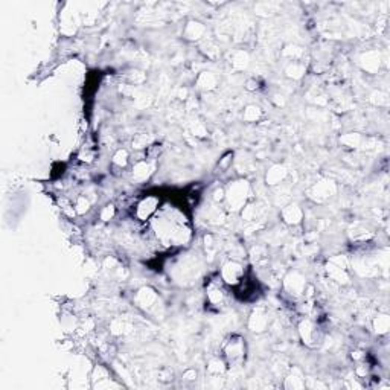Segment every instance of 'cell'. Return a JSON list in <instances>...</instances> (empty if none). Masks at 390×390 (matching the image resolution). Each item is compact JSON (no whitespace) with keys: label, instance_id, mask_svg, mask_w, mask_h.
<instances>
[{"label":"cell","instance_id":"ac0fdd59","mask_svg":"<svg viewBox=\"0 0 390 390\" xmlns=\"http://www.w3.org/2000/svg\"><path fill=\"white\" fill-rule=\"evenodd\" d=\"M153 145V137L149 134H137L133 139V146L136 149H143V148H149Z\"/></svg>","mask_w":390,"mask_h":390},{"label":"cell","instance_id":"3957f363","mask_svg":"<svg viewBox=\"0 0 390 390\" xmlns=\"http://www.w3.org/2000/svg\"><path fill=\"white\" fill-rule=\"evenodd\" d=\"M299 334H301L302 342L310 348H316L322 343V333L319 331L317 325L311 319H305L301 322Z\"/></svg>","mask_w":390,"mask_h":390},{"label":"cell","instance_id":"30bf717a","mask_svg":"<svg viewBox=\"0 0 390 390\" xmlns=\"http://www.w3.org/2000/svg\"><path fill=\"white\" fill-rule=\"evenodd\" d=\"M281 217H282V220H284L287 224L296 226V224H301V223H302L304 212H302V209H301L297 204H288V206H285V207L282 209Z\"/></svg>","mask_w":390,"mask_h":390},{"label":"cell","instance_id":"d6986e66","mask_svg":"<svg viewBox=\"0 0 390 390\" xmlns=\"http://www.w3.org/2000/svg\"><path fill=\"white\" fill-rule=\"evenodd\" d=\"M374 325H375V331H377L378 334H386V333L389 331V326H390L389 316H386V314L378 316V317L375 319Z\"/></svg>","mask_w":390,"mask_h":390},{"label":"cell","instance_id":"ffe728a7","mask_svg":"<svg viewBox=\"0 0 390 390\" xmlns=\"http://www.w3.org/2000/svg\"><path fill=\"white\" fill-rule=\"evenodd\" d=\"M232 63H233L235 67L243 69V67H246L247 63H249V55H247L244 50H236V52L233 53V56H232Z\"/></svg>","mask_w":390,"mask_h":390},{"label":"cell","instance_id":"277c9868","mask_svg":"<svg viewBox=\"0 0 390 390\" xmlns=\"http://www.w3.org/2000/svg\"><path fill=\"white\" fill-rule=\"evenodd\" d=\"M221 281L227 285L236 287L244 281V265L238 261H229L221 268Z\"/></svg>","mask_w":390,"mask_h":390},{"label":"cell","instance_id":"9a60e30c","mask_svg":"<svg viewBox=\"0 0 390 390\" xmlns=\"http://www.w3.org/2000/svg\"><path fill=\"white\" fill-rule=\"evenodd\" d=\"M207 301L214 307H220L224 302V291L220 285H211L207 290Z\"/></svg>","mask_w":390,"mask_h":390},{"label":"cell","instance_id":"8fae6325","mask_svg":"<svg viewBox=\"0 0 390 390\" xmlns=\"http://www.w3.org/2000/svg\"><path fill=\"white\" fill-rule=\"evenodd\" d=\"M206 34V26L200 21H195V20H191L188 21L186 27H185V38L188 40H200L203 38V35Z\"/></svg>","mask_w":390,"mask_h":390},{"label":"cell","instance_id":"ba28073f","mask_svg":"<svg viewBox=\"0 0 390 390\" xmlns=\"http://www.w3.org/2000/svg\"><path fill=\"white\" fill-rule=\"evenodd\" d=\"M157 206H159V198L149 195V197L143 198V200L137 204V207H136V217H137L139 220L145 221V220H148V218L157 211Z\"/></svg>","mask_w":390,"mask_h":390},{"label":"cell","instance_id":"52a82bcc","mask_svg":"<svg viewBox=\"0 0 390 390\" xmlns=\"http://www.w3.org/2000/svg\"><path fill=\"white\" fill-rule=\"evenodd\" d=\"M157 302H159V296H157V293H156L153 288L145 287V288L139 290L137 294H136V304H137V307L142 308V310H145V311L154 310L156 305H157Z\"/></svg>","mask_w":390,"mask_h":390},{"label":"cell","instance_id":"cb8c5ba5","mask_svg":"<svg viewBox=\"0 0 390 390\" xmlns=\"http://www.w3.org/2000/svg\"><path fill=\"white\" fill-rule=\"evenodd\" d=\"M287 387H293V389H301L305 386V381L301 378V377H296V375H290L287 378Z\"/></svg>","mask_w":390,"mask_h":390},{"label":"cell","instance_id":"484cf974","mask_svg":"<svg viewBox=\"0 0 390 390\" xmlns=\"http://www.w3.org/2000/svg\"><path fill=\"white\" fill-rule=\"evenodd\" d=\"M247 88H249V90H258V88H259L258 81H255V79H253V81H249V82H247Z\"/></svg>","mask_w":390,"mask_h":390},{"label":"cell","instance_id":"5bb4252c","mask_svg":"<svg viewBox=\"0 0 390 390\" xmlns=\"http://www.w3.org/2000/svg\"><path fill=\"white\" fill-rule=\"evenodd\" d=\"M151 165L146 160H139L133 168V178L137 182H145L151 174Z\"/></svg>","mask_w":390,"mask_h":390},{"label":"cell","instance_id":"6da1fadb","mask_svg":"<svg viewBox=\"0 0 390 390\" xmlns=\"http://www.w3.org/2000/svg\"><path fill=\"white\" fill-rule=\"evenodd\" d=\"M223 357L229 365H238L246 357V342L239 336L229 337L223 345Z\"/></svg>","mask_w":390,"mask_h":390},{"label":"cell","instance_id":"e0dca14e","mask_svg":"<svg viewBox=\"0 0 390 390\" xmlns=\"http://www.w3.org/2000/svg\"><path fill=\"white\" fill-rule=\"evenodd\" d=\"M261 116H262V111H261V108L256 107V105H249V107L244 110V113H243V117H244V121H247V122H256V121L261 119Z\"/></svg>","mask_w":390,"mask_h":390},{"label":"cell","instance_id":"5b68a950","mask_svg":"<svg viewBox=\"0 0 390 390\" xmlns=\"http://www.w3.org/2000/svg\"><path fill=\"white\" fill-rule=\"evenodd\" d=\"M270 325V316L268 311L264 307H258L253 310V313L249 317V328L253 333H264Z\"/></svg>","mask_w":390,"mask_h":390},{"label":"cell","instance_id":"7c38bea8","mask_svg":"<svg viewBox=\"0 0 390 390\" xmlns=\"http://www.w3.org/2000/svg\"><path fill=\"white\" fill-rule=\"evenodd\" d=\"M285 177H287V169H285V166H282V165H275V166H272V168L268 169L267 177H265V182H267V185H270V186H276V185H279L281 182H284Z\"/></svg>","mask_w":390,"mask_h":390},{"label":"cell","instance_id":"44dd1931","mask_svg":"<svg viewBox=\"0 0 390 390\" xmlns=\"http://www.w3.org/2000/svg\"><path fill=\"white\" fill-rule=\"evenodd\" d=\"M207 371L209 374L212 375H221L224 372V362L220 360V358H214L209 362V366H207Z\"/></svg>","mask_w":390,"mask_h":390},{"label":"cell","instance_id":"2e32d148","mask_svg":"<svg viewBox=\"0 0 390 390\" xmlns=\"http://www.w3.org/2000/svg\"><path fill=\"white\" fill-rule=\"evenodd\" d=\"M304 73H305V66L301 63V59L299 61H290V64L287 67V75L290 78L299 79V78L304 76Z\"/></svg>","mask_w":390,"mask_h":390},{"label":"cell","instance_id":"9c48e42d","mask_svg":"<svg viewBox=\"0 0 390 390\" xmlns=\"http://www.w3.org/2000/svg\"><path fill=\"white\" fill-rule=\"evenodd\" d=\"M336 194V185L333 182H320L311 189V195L317 201H326Z\"/></svg>","mask_w":390,"mask_h":390},{"label":"cell","instance_id":"603a6c76","mask_svg":"<svg viewBox=\"0 0 390 390\" xmlns=\"http://www.w3.org/2000/svg\"><path fill=\"white\" fill-rule=\"evenodd\" d=\"M88 207H90V201H88V198H87V197H84V195H81V197H78V198H76L73 211H75L76 214H85V212L88 211Z\"/></svg>","mask_w":390,"mask_h":390},{"label":"cell","instance_id":"8992f818","mask_svg":"<svg viewBox=\"0 0 390 390\" xmlns=\"http://www.w3.org/2000/svg\"><path fill=\"white\" fill-rule=\"evenodd\" d=\"M284 285H285V290H287L291 296H294V297L302 296V294L305 293L307 287H308V285H307V279H305L299 272H291V273L285 278Z\"/></svg>","mask_w":390,"mask_h":390},{"label":"cell","instance_id":"4fadbf2b","mask_svg":"<svg viewBox=\"0 0 390 390\" xmlns=\"http://www.w3.org/2000/svg\"><path fill=\"white\" fill-rule=\"evenodd\" d=\"M218 76L214 73V72H203L198 79H197V84L201 90H206V92H211L214 88H217L218 85Z\"/></svg>","mask_w":390,"mask_h":390},{"label":"cell","instance_id":"7402d4cb","mask_svg":"<svg viewBox=\"0 0 390 390\" xmlns=\"http://www.w3.org/2000/svg\"><path fill=\"white\" fill-rule=\"evenodd\" d=\"M128 163V151L127 149H119L114 156H113V165L124 168Z\"/></svg>","mask_w":390,"mask_h":390},{"label":"cell","instance_id":"d4e9b609","mask_svg":"<svg viewBox=\"0 0 390 390\" xmlns=\"http://www.w3.org/2000/svg\"><path fill=\"white\" fill-rule=\"evenodd\" d=\"M113 217H114V207H113L111 204L105 206V207L101 211V220H102V221H108V220L113 218Z\"/></svg>","mask_w":390,"mask_h":390},{"label":"cell","instance_id":"7a4b0ae2","mask_svg":"<svg viewBox=\"0 0 390 390\" xmlns=\"http://www.w3.org/2000/svg\"><path fill=\"white\" fill-rule=\"evenodd\" d=\"M250 188L246 180H236L230 183L226 189V200L232 206V209H241L244 207L247 197H249Z\"/></svg>","mask_w":390,"mask_h":390}]
</instances>
